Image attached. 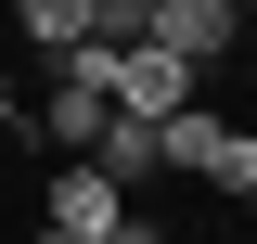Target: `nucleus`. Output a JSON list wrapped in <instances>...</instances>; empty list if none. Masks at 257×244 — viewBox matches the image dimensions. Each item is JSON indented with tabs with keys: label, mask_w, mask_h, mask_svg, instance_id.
Masks as SVG:
<instances>
[{
	"label": "nucleus",
	"mask_w": 257,
	"mask_h": 244,
	"mask_svg": "<svg viewBox=\"0 0 257 244\" xmlns=\"http://www.w3.org/2000/svg\"><path fill=\"white\" fill-rule=\"evenodd\" d=\"M26 129H39V154H103V129H116V103H103V77H90V39L52 64V90L26 103Z\"/></svg>",
	"instance_id": "7ed1b4c3"
},
{
	"label": "nucleus",
	"mask_w": 257,
	"mask_h": 244,
	"mask_svg": "<svg viewBox=\"0 0 257 244\" xmlns=\"http://www.w3.org/2000/svg\"><path fill=\"white\" fill-rule=\"evenodd\" d=\"M231 13H244V26H257V0H231Z\"/></svg>",
	"instance_id": "9b49d317"
},
{
	"label": "nucleus",
	"mask_w": 257,
	"mask_h": 244,
	"mask_svg": "<svg viewBox=\"0 0 257 244\" xmlns=\"http://www.w3.org/2000/svg\"><path fill=\"white\" fill-rule=\"evenodd\" d=\"M155 167H167L180 193H219V206H244L257 142H244V116H219V103H180V116H155Z\"/></svg>",
	"instance_id": "f257e3e1"
},
{
	"label": "nucleus",
	"mask_w": 257,
	"mask_h": 244,
	"mask_svg": "<svg viewBox=\"0 0 257 244\" xmlns=\"http://www.w3.org/2000/svg\"><path fill=\"white\" fill-rule=\"evenodd\" d=\"M128 218V193L103 180L90 154H52V167H39V231H64V244H103Z\"/></svg>",
	"instance_id": "20e7f679"
},
{
	"label": "nucleus",
	"mask_w": 257,
	"mask_h": 244,
	"mask_svg": "<svg viewBox=\"0 0 257 244\" xmlns=\"http://www.w3.org/2000/svg\"><path fill=\"white\" fill-rule=\"evenodd\" d=\"M13 39H26L39 64H64L77 39H103V13H90V0H13Z\"/></svg>",
	"instance_id": "423d86ee"
},
{
	"label": "nucleus",
	"mask_w": 257,
	"mask_h": 244,
	"mask_svg": "<svg viewBox=\"0 0 257 244\" xmlns=\"http://www.w3.org/2000/svg\"><path fill=\"white\" fill-rule=\"evenodd\" d=\"M142 39H155V52H180L193 77H219V64L244 52V13H231V0H142Z\"/></svg>",
	"instance_id": "39448f33"
},
{
	"label": "nucleus",
	"mask_w": 257,
	"mask_h": 244,
	"mask_svg": "<svg viewBox=\"0 0 257 244\" xmlns=\"http://www.w3.org/2000/svg\"><path fill=\"white\" fill-rule=\"evenodd\" d=\"M26 244H64V231H26Z\"/></svg>",
	"instance_id": "f8f14e48"
},
{
	"label": "nucleus",
	"mask_w": 257,
	"mask_h": 244,
	"mask_svg": "<svg viewBox=\"0 0 257 244\" xmlns=\"http://www.w3.org/2000/svg\"><path fill=\"white\" fill-rule=\"evenodd\" d=\"M103 13V39H142V0H90Z\"/></svg>",
	"instance_id": "6e6552de"
},
{
	"label": "nucleus",
	"mask_w": 257,
	"mask_h": 244,
	"mask_svg": "<svg viewBox=\"0 0 257 244\" xmlns=\"http://www.w3.org/2000/svg\"><path fill=\"white\" fill-rule=\"evenodd\" d=\"M90 77H103V103L116 116H180V103H206V77H193L180 52H155V39H90Z\"/></svg>",
	"instance_id": "f03ea898"
},
{
	"label": "nucleus",
	"mask_w": 257,
	"mask_h": 244,
	"mask_svg": "<svg viewBox=\"0 0 257 244\" xmlns=\"http://www.w3.org/2000/svg\"><path fill=\"white\" fill-rule=\"evenodd\" d=\"M244 231H257V180H244Z\"/></svg>",
	"instance_id": "9d476101"
},
{
	"label": "nucleus",
	"mask_w": 257,
	"mask_h": 244,
	"mask_svg": "<svg viewBox=\"0 0 257 244\" xmlns=\"http://www.w3.org/2000/svg\"><path fill=\"white\" fill-rule=\"evenodd\" d=\"M103 244H180V231H167L155 206H128V218H116V231H103Z\"/></svg>",
	"instance_id": "0eeeda50"
},
{
	"label": "nucleus",
	"mask_w": 257,
	"mask_h": 244,
	"mask_svg": "<svg viewBox=\"0 0 257 244\" xmlns=\"http://www.w3.org/2000/svg\"><path fill=\"white\" fill-rule=\"evenodd\" d=\"M231 77H244V103H257V52H231Z\"/></svg>",
	"instance_id": "1a4fd4ad"
}]
</instances>
